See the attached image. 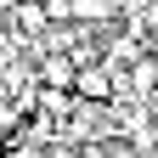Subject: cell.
Wrapping results in <instances>:
<instances>
[{
    "instance_id": "7a4b0ae2",
    "label": "cell",
    "mask_w": 158,
    "mask_h": 158,
    "mask_svg": "<svg viewBox=\"0 0 158 158\" xmlns=\"http://www.w3.org/2000/svg\"><path fill=\"white\" fill-rule=\"evenodd\" d=\"M73 11H79V17H96V11H102V0H73Z\"/></svg>"
},
{
    "instance_id": "6da1fadb",
    "label": "cell",
    "mask_w": 158,
    "mask_h": 158,
    "mask_svg": "<svg viewBox=\"0 0 158 158\" xmlns=\"http://www.w3.org/2000/svg\"><path fill=\"white\" fill-rule=\"evenodd\" d=\"M73 85H79V96H107V73L102 68H79Z\"/></svg>"
}]
</instances>
